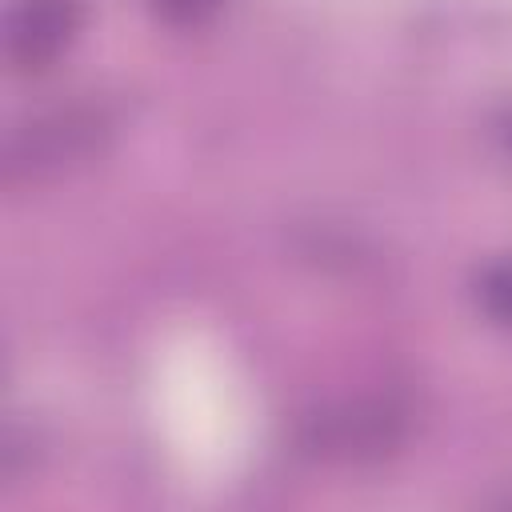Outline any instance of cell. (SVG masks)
<instances>
[{
    "label": "cell",
    "mask_w": 512,
    "mask_h": 512,
    "mask_svg": "<svg viewBox=\"0 0 512 512\" xmlns=\"http://www.w3.org/2000/svg\"><path fill=\"white\" fill-rule=\"evenodd\" d=\"M76 24H80L76 0H16L4 24V52L12 68L20 72L48 68L72 40Z\"/></svg>",
    "instance_id": "cell-3"
},
{
    "label": "cell",
    "mask_w": 512,
    "mask_h": 512,
    "mask_svg": "<svg viewBox=\"0 0 512 512\" xmlns=\"http://www.w3.org/2000/svg\"><path fill=\"white\" fill-rule=\"evenodd\" d=\"M164 16H172V20H200V16H208L220 0H152Z\"/></svg>",
    "instance_id": "cell-5"
},
{
    "label": "cell",
    "mask_w": 512,
    "mask_h": 512,
    "mask_svg": "<svg viewBox=\"0 0 512 512\" xmlns=\"http://www.w3.org/2000/svg\"><path fill=\"white\" fill-rule=\"evenodd\" d=\"M404 440V412L384 400H352L312 412L296 428V444L320 460H380Z\"/></svg>",
    "instance_id": "cell-2"
},
{
    "label": "cell",
    "mask_w": 512,
    "mask_h": 512,
    "mask_svg": "<svg viewBox=\"0 0 512 512\" xmlns=\"http://www.w3.org/2000/svg\"><path fill=\"white\" fill-rule=\"evenodd\" d=\"M480 304H484V312L496 324L512 328V260L484 268V276H480Z\"/></svg>",
    "instance_id": "cell-4"
},
{
    "label": "cell",
    "mask_w": 512,
    "mask_h": 512,
    "mask_svg": "<svg viewBox=\"0 0 512 512\" xmlns=\"http://www.w3.org/2000/svg\"><path fill=\"white\" fill-rule=\"evenodd\" d=\"M108 136H112V120L92 104L56 108L48 116H36L8 136L4 180L16 184V180H36V176L84 164L88 156L104 148Z\"/></svg>",
    "instance_id": "cell-1"
}]
</instances>
